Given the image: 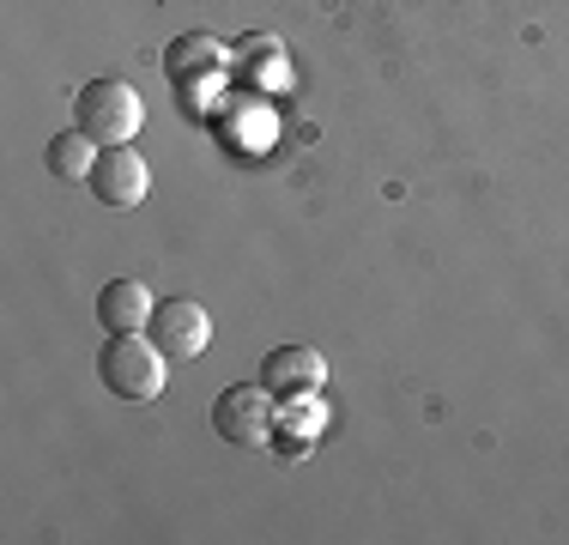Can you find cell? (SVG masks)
<instances>
[{
	"instance_id": "cell-5",
	"label": "cell",
	"mask_w": 569,
	"mask_h": 545,
	"mask_svg": "<svg viewBox=\"0 0 569 545\" xmlns=\"http://www.w3.org/2000/svg\"><path fill=\"white\" fill-rule=\"evenodd\" d=\"M146 334L164 346L170 364H194L200 351H207V339H212V316L194 304V297H164V304L152 309V321H146Z\"/></svg>"
},
{
	"instance_id": "cell-10",
	"label": "cell",
	"mask_w": 569,
	"mask_h": 545,
	"mask_svg": "<svg viewBox=\"0 0 569 545\" xmlns=\"http://www.w3.org/2000/svg\"><path fill=\"white\" fill-rule=\"evenodd\" d=\"M98 152L103 146L91 140L86 128H67V133H56L49 140V176H61V182H91V170H98Z\"/></svg>"
},
{
	"instance_id": "cell-1",
	"label": "cell",
	"mask_w": 569,
	"mask_h": 545,
	"mask_svg": "<svg viewBox=\"0 0 569 545\" xmlns=\"http://www.w3.org/2000/svg\"><path fill=\"white\" fill-rule=\"evenodd\" d=\"M164 346L152 334H110L98 351V382L116 394V400H158L164 394Z\"/></svg>"
},
{
	"instance_id": "cell-3",
	"label": "cell",
	"mask_w": 569,
	"mask_h": 545,
	"mask_svg": "<svg viewBox=\"0 0 569 545\" xmlns=\"http://www.w3.org/2000/svg\"><path fill=\"white\" fill-rule=\"evenodd\" d=\"M273 406L279 400L261 382H254V388H224L219 400H212V430L237 448H267L273 443Z\"/></svg>"
},
{
	"instance_id": "cell-4",
	"label": "cell",
	"mask_w": 569,
	"mask_h": 545,
	"mask_svg": "<svg viewBox=\"0 0 569 545\" xmlns=\"http://www.w3.org/2000/svg\"><path fill=\"white\" fill-rule=\"evenodd\" d=\"M261 388L273 394L279 406H291V400H316L321 388H328V358H321L316 346H279V351H267V364H261Z\"/></svg>"
},
{
	"instance_id": "cell-9",
	"label": "cell",
	"mask_w": 569,
	"mask_h": 545,
	"mask_svg": "<svg viewBox=\"0 0 569 545\" xmlns=\"http://www.w3.org/2000/svg\"><path fill=\"white\" fill-rule=\"evenodd\" d=\"M230 67V49L219 43V37H207V31H188V37H176L170 54H164V73L182 86V79H194V73H224Z\"/></svg>"
},
{
	"instance_id": "cell-2",
	"label": "cell",
	"mask_w": 569,
	"mask_h": 545,
	"mask_svg": "<svg viewBox=\"0 0 569 545\" xmlns=\"http://www.w3.org/2000/svg\"><path fill=\"white\" fill-rule=\"evenodd\" d=\"M73 109H79V128L98 146H133V133L146 128V103L128 79H91L73 98Z\"/></svg>"
},
{
	"instance_id": "cell-7",
	"label": "cell",
	"mask_w": 569,
	"mask_h": 545,
	"mask_svg": "<svg viewBox=\"0 0 569 545\" xmlns=\"http://www.w3.org/2000/svg\"><path fill=\"white\" fill-rule=\"evenodd\" d=\"M230 79H237L249 98H261V91H284V43L279 37H242L237 49H230V67H224Z\"/></svg>"
},
{
	"instance_id": "cell-6",
	"label": "cell",
	"mask_w": 569,
	"mask_h": 545,
	"mask_svg": "<svg viewBox=\"0 0 569 545\" xmlns=\"http://www.w3.org/2000/svg\"><path fill=\"white\" fill-rule=\"evenodd\" d=\"M91 195H98L103 207H140V200L152 195V170H146V158L133 152V146H103L98 170H91Z\"/></svg>"
},
{
	"instance_id": "cell-8",
	"label": "cell",
	"mask_w": 569,
	"mask_h": 545,
	"mask_svg": "<svg viewBox=\"0 0 569 545\" xmlns=\"http://www.w3.org/2000/svg\"><path fill=\"white\" fill-rule=\"evenodd\" d=\"M152 291H146L140 279H110L98 291V321L103 334H146V321H152Z\"/></svg>"
}]
</instances>
